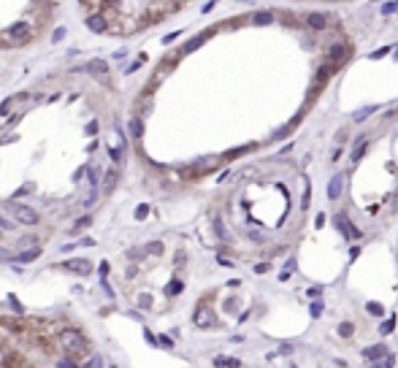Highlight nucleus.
Instances as JSON below:
<instances>
[{"label":"nucleus","instance_id":"obj_1","mask_svg":"<svg viewBox=\"0 0 398 368\" xmlns=\"http://www.w3.org/2000/svg\"><path fill=\"white\" fill-rule=\"evenodd\" d=\"M60 344L68 355H87L90 352L87 338H84V333L76 330V327H65V330L60 333Z\"/></svg>","mask_w":398,"mask_h":368},{"label":"nucleus","instance_id":"obj_2","mask_svg":"<svg viewBox=\"0 0 398 368\" xmlns=\"http://www.w3.org/2000/svg\"><path fill=\"white\" fill-rule=\"evenodd\" d=\"M349 57H352V46H349L347 41H336V44L328 46V60L339 62V65H344Z\"/></svg>","mask_w":398,"mask_h":368},{"label":"nucleus","instance_id":"obj_3","mask_svg":"<svg viewBox=\"0 0 398 368\" xmlns=\"http://www.w3.org/2000/svg\"><path fill=\"white\" fill-rule=\"evenodd\" d=\"M339 71H342V65H339V62H333V60H325V62H322V65H320V71H317V79H314V90L320 92V90H322V87H325V84H328V79H331L333 73H339Z\"/></svg>","mask_w":398,"mask_h":368},{"label":"nucleus","instance_id":"obj_4","mask_svg":"<svg viewBox=\"0 0 398 368\" xmlns=\"http://www.w3.org/2000/svg\"><path fill=\"white\" fill-rule=\"evenodd\" d=\"M30 100V92H16V95H11L8 100L0 103V117H8V114H14L16 106H22V103Z\"/></svg>","mask_w":398,"mask_h":368},{"label":"nucleus","instance_id":"obj_5","mask_svg":"<svg viewBox=\"0 0 398 368\" xmlns=\"http://www.w3.org/2000/svg\"><path fill=\"white\" fill-rule=\"evenodd\" d=\"M8 211H14V217L19 222H27V225H36L38 214L30 209V206H22V203H8Z\"/></svg>","mask_w":398,"mask_h":368},{"label":"nucleus","instance_id":"obj_6","mask_svg":"<svg viewBox=\"0 0 398 368\" xmlns=\"http://www.w3.org/2000/svg\"><path fill=\"white\" fill-rule=\"evenodd\" d=\"M193 322H195L198 327H211V325L217 322V317H214V312H211L209 306H198V312H195Z\"/></svg>","mask_w":398,"mask_h":368},{"label":"nucleus","instance_id":"obj_7","mask_svg":"<svg viewBox=\"0 0 398 368\" xmlns=\"http://www.w3.org/2000/svg\"><path fill=\"white\" fill-rule=\"evenodd\" d=\"M87 27L92 33H108V19L106 14H100V11H95V14L87 16Z\"/></svg>","mask_w":398,"mask_h":368},{"label":"nucleus","instance_id":"obj_8","mask_svg":"<svg viewBox=\"0 0 398 368\" xmlns=\"http://www.w3.org/2000/svg\"><path fill=\"white\" fill-rule=\"evenodd\" d=\"M211 36H214V30H203V33H198L195 38H190V41L182 46V51H184V54H190V51H195V49H198V46L203 44V41H209Z\"/></svg>","mask_w":398,"mask_h":368},{"label":"nucleus","instance_id":"obj_9","mask_svg":"<svg viewBox=\"0 0 398 368\" xmlns=\"http://www.w3.org/2000/svg\"><path fill=\"white\" fill-rule=\"evenodd\" d=\"M154 106V97H152V92H144V95H138V100H136V106H133V111L141 117V114H147L149 108Z\"/></svg>","mask_w":398,"mask_h":368},{"label":"nucleus","instance_id":"obj_10","mask_svg":"<svg viewBox=\"0 0 398 368\" xmlns=\"http://www.w3.org/2000/svg\"><path fill=\"white\" fill-rule=\"evenodd\" d=\"M342 189H344V176H333V179L328 182V200H339Z\"/></svg>","mask_w":398,"mask_h":368},{"label":"nucleus","instance_id":"obj_11","mask_svg":"<svg viewBox=\"0 0 398 368\" xmlns=\"http://www.w3.org/2000/svg\"><path fill=\"white\" fill-rule=\"evenodd\" d=\"M388 355V347L385 344H377V347H368V349H363V358L368 360V363H377L379 358H385Z\"/></svg>","mask_w":398,"mask_h":368},{"label":"nucleus","instance_id":"obj_12","mask_svg":"<svg viewBox=\"0 0 398 368\" xmlns=\"http://www.w3.org/2000/svg\"><path fill=\"white\" fill-rule=\"evenodd\" d=\"M306 22L311 30H325L331 19H328V14H306Z\"/></svg>","mask_w":398,"mask_h":368},{"label":"nucleus","instance_id":"obj_13","mask_svg":"<svg viewBox=\"0 0 398 368\" xmlns=\"http://www.w3.org/2000/svg\"><path fill=\"white\" fill-rule=\"evenodd\" d=\"M65 268H68V271H73V274H90V271H92V266H90L87 260H82V257H76V260H68Z\"/></svg>","mask_w":398,"mask_h":368},{"label":"nucleus","instance_id":"obj_14","mask_svg":"<svg viewBox=\"0 0 398 368\" xmlns=\"http://www.w3.org/2000/svg\"><path fill=\"white\" fill-rule=\"evenodd\" d=\"M252 25H274L276 22V14L274 11H257V14H252Z\"/></svg>","mask_w":398,"mask_h":368},{"label":"nucleus","instance_id":"obj_15","mask_svg":"<svg viewBox=\"0 0 398 368\" xmlns=\"http://www.w3.org/2000/svg\"><path fill=\"white\" fill-rule=\"evenodd\" d=\"M333 225H336V230L342 233L344 241H349V220H347V217H344V214H336V217H333Z\"/></svg>","mask_w":398,"mask_h":368},{"label":"nucleus","instance_id":"obj_16","mask_svg":"<svg viewBox=\"0 0 398 368\" xmlns=\"http://www.w3.org/2000/svg\"><path fill=\"white\" fill-rule=\"evenodd\" d=\"M257 149V143H244V146H236V149H230L228 154H225V160H236V157H241V154H247V152H255Z\"/></svg>","mask_w":398,"mask_h":368},{"label":"nucleus","instance_id":"obj_17","mask_svg":"<svg viewBox=\"0 0 398 368\" xmlns=\"http://www.w3.org/2000/svg\"><path fill=\"white\" fill-rule=\"evenodd\" d=\"M128 128H130V136L138 141V138H141V133H144V122H141V117H138V114H133V119H130Z\"/></svg>","mask_w":398,"mask_h":368},{"label":"nucleus","instance_id":"obj_18","mask_svg":"<svg viewBox=\"0 0 398 368\" xmlns=\"http://www.w3.org/2000/svg\"><path fill=\"white\" fill-rule=\"evenodd\" d=\"M366 149H368V138H357V141H355V149H352V160H355V163L363 157V154H366Z\"/></svg>","mask_w":398,"mask_h":368},{"label":"nucleus","instance_id":"obj_19","mask_svg":"<svg viewBox=\"0 0 398 368\" xmlns=\"http://www.w3.org/2000/svg\"><path fill=\"white\" fill-rule=\"evenodd\" d=\"M87 71H90V73H95V76H106L108 65H106L103 60H92L90 65H87Z\"/></svg>","mask_w":398,"mask_h":368},{"label":"nucleus","instance_id":"obj_20","mask_svg":"<svg viewBox=\"0 0 398 368\" xmlns=\"http://www.w3.org/2000/svg\"><path fill=\"white\" fill-rule=\"evenodd\" d=\"M117 176H119L117 168H111V171H106V174H103V189H106V192L114 187V184H117Z\"/></svg>","mask_w":398,"mask_h":368},{"label":"nucleus","instance_id":"obj_21","mask_svg":"<svg viewBox=\"0 0 398 368\" xmlns=\"http://www.w3.org/2000/svg\"><path fill=\"white\" fill-rule=\"evenodd\" d=\"M38 255H41V249H30V252H25V255H14V260L16 263H30V260H36Z\"/></svg>","mask_w":398,"mask_h":368},{"label":"nucleus","instance_id":"obj_22","mask_svg":"<svg viewBox=\"0 0 398 368\" xmlns=\"http://www.w3.org/2000/svg\"><path fill=\"white\" fill-rule=\"evenodd\" d=\"M352 333H355V325H352V322H342V325H339V336H342V338H349Z\"/></svg>","mask_w":398,"mask_h":368},{"label":"nucleus","instance_id":"obj_23","mask_svg":"<svg viewBox=\"0 0 398 368\" xmlns=\"http://www.w3.org/2000/svg\"><path fill=\"white\" fill-rule=\"evenodd\" d=\"M366 309H368V314H374V317H382V314H385V309L379 306L377 301H368V303H366Z\"/></svg>","mask_w":398,"mask_h":368},{"label":"nucleus","instance_id":"obj_24","mask_svg":"<svg viewBox=\"0 0 398 368\" xmlns=\"http://www.w3.org/2000/svg\"><path fill=\"white\" fill-rule=\"evenodd\" d=\"M393 327H396V317H388L382 325H379V333H385V336H388V333H393Z\"/></svg>","mask_w":398,"mask_h":368},{"label":"nucleus","instance_id":"obj_25","mask_svg":"<svg viewBox=\"0 0 398 368\" xmlns=\"http://www.w3.org/2000/svg\"><path fill=\"white\" fill-rule=\"evenodd\" d=\"M371 111H377V106H368V108H360V111L355 114V122H363V119L371 117Z\"/></svg>","mask_w":398,"mask_h":368},{"label":"nucleus","instance_id":"obj_26","mask_svg":"<svg viewBox=\"0 0 398 368\" xmlns=\"http://www.w3.org/2000/svg\"><path fill=\"white\" fill-rule=\"evenodd\" d=\"M322 312H325V309H322V301L317 298V301L309 306V314H311V317H322Z\"/></svg>","mask_w":398,"mask_h":368},{"label":"nucleus","instance_id":"obj_27","mask_svg":"<svg viewBox=\"0 0 398 368\" xmlns=\"http://www.w3.org/2000/svg\"><path fill=\"white\" fill-rule=\"evenodd\" d=\"M309 200H311V187L306 182V187H303V198H301V209H309Z\"/></svg>","mask_w":398,"mask_h":368},{"label":"nucleus","instance_id":"obj_28","mask_svg":"<svg viewBox=\"0 0 398 368\" xmlns=\"http://www.w3.org/2000/svg\"><path fill=\"white\" fill-rule=\"evenodd\" d=\"M214 363L217 366H241V360H236V358H217Z\"/></svg>","mask_w":398,"mask_h":368},{"label":"nucleus","instance_id":"obj_29","mask_svg":"<svg viewBox=\"0 0 398 368\" xmlns=\"http://www.w3.org/2000/svg\"><path fill=\"white\" fill-rule=\"evenodd\" d=\"M396 11H398V3H396V0H393V3H385V5H382V16H390V14H396Z\"/></svg>","mask_w":398,"mask_h":368},{"label":"nucleus","instance_id":"obj_30","mask_svg":"<svg viewBox=\"0 0 398 368\" xmlns=\"http://www.w3.org/2000/svg\"><path fill=\"white\" fill-rule=\"evenodd\" d=\"M385 54H390V46H382V49H377V51H371V54H368V57H371V60H382V57Z\"/></svg>","mask_w":398,"mask_h":368},{"label":"nucleus","instance_id":"obj_31","mask_svg":"<svg viewBox=\"0 0 398 368\" xmlns=\"http://www.w3.org/2000/svg\"><path fill=\"white\" fill-rule=\"evenodd\" d=\"M147 214H149V206H138V209H136V217H138V220H144Z\"/></svg>","mask_w":398,"mask_h":368},{"label":"nucleus","instance_id":"obj_32","mask_svg":"<svg viewBox=\"0 0 398 368\" xmlns=\"http://www.w3.org/2000/svg\"><path fill=\"white\" fill-rule=\"evenodd\" d=\"M320 292H322L320 284H317V287H309V295H311V298H320Z\"/></svg>","mask_w":398,"mask_h":368},{"label":"nucleus","instance_id":"obj_33","mask_svg":"<svg viewBox=\"0 0 398 368\" xmlns=\"http://www.w3.org/2000/svg\"><path fill=\"white\" fill-rule=\"evenodd\" d=\"M314 225H317V228H322V225H325V214H317V220H314Z\"/></svg>","mask_w":398,"mask_h":368},{"label":"nucleus","instance_id":"obj_34","mask_svg":"<svg viewBox=\"0 0 398 368\" xmlns=\"http://www.w3.org/2000/svg\"><path fill=\"white\" fill-rule=\"evenodd\" d=\"M268 268H271V266H268V263H260V266H257V268H255V271H257V274H265V271H268Z\"/></svg>","mask_w":398,"mask_h":368},{"label":"nucleus","instance_id":"obj_35","mask_svg":"<svg viewBox=\"0 0 398 368\" xmlns=\"http://www.w3.org/2000/svg\"><path fill=\"white\" fill-rule=\"evenodd\" d=\"M220 266H225V268H230V266H236V263H230L228 257H220Z\"/></svg>","mask_w":398,"mask_h":368},{"label":"nucleus","instance_id":"obj_36","mask_svg":"<svg viewBox=\"0 0 398 368\" xmlns=\"http://www.w3.org/2000/svg\"><path fill=\"white\" fill-rule=\"evenodd\" d=\"M396 46H398V44H396ZM396 57H398V49H396Z\"/></svg>","mask_w":398,"mask_h":368},{"label":"nucleus","instance_id":"obj_37","mask_svg":"<svg viewBox=\"0 0 398 368\" xmlns=\"http://www.w3.org/2000/svg\"><path fill=\"white\" fill-rule=\"evenodd\" d=\"M396 3H398V0H396Z\"/></svg>","mask_w":398,"mask_h":368}]
</instances>
